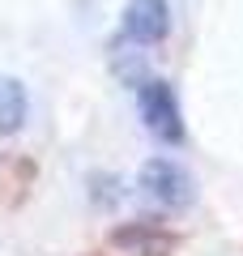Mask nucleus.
Wrapping results in <instances>:
<instances>
[{"instance_id":"obj_1","label":"nucleus","mask_w":243,"mask_h":256,"mask_svg":"<svg viewBox=\"0 0 243 256\" xmlns=\"http://www.w3.org/2000/svg\"><path fill=\"white\" fill-rule=\"evenodd\" d=\"M136 107H141L145 128L158 141H171V146L184 141V111H180V98H175V90L166 82H141Z\"/></svg>"},{"instance_id":"obj_2","label":"nucleus","mask_w":243,"mask_h":256,"mask_svg":"<svg viewBox=\"0 0 243 256\" xmlns=\"http://www.w3.org/2000/svg\"><path fill=\"white\" fill-rule=\"evenodd\" d=\"M141 192L162 210H184V205H192L196 184L175 158H150L141 166Z\"/></svg>"},{"instance_id":"obj_3","label":"nucleus","mask_w":243,"mask_h":256,"mask_svg":"<svg viewBox=\"0 0 243 256\" xmlns=\"http://www.w3.org/2000/svg\"><path fill=\"white\" fill-rule=\"evenodd\" d=\"M171 30V4L166 0H128L124 34L132 43H162Z\"/></svg>"},{"instance_id":"obj_4","label":"nucleus","mask_w":243,"mask_h":256,"mask_svg":"<svg viewBox=\"0 0 243 256\" xmlns=\"http://www.w3.org/2000/svg\"><path fill=\"white\" fill-rule=\"evenodd\" d=\"M26 111H30L26 86L18 77H0V137H13L26 124Z\"/></svg>"}]
</instances>
